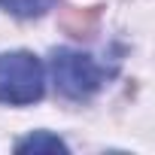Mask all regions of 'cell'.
Listing matches in <instances>:
<instances>
[{"label":"cell","mask_w":155,"mask_h":155,"mask_svg":"<svg viewBox=\"0 0 155 155\" xmlns=\"http://www.w3.org/2000/svg\"><path fill=\"white\" fill-rule=\"evenodd\" d=\"M0 9H6L18 18H34L49 9V0H0Z\"/></svg>","instance_id":"5b68a950"},{"label":"cell","mask_w":155,"mask_h":155,"mask_svg":"<svg viewBox=\"0 0 155 155\" xmlns=\"http://www.w3.org/2000/svg\"><path fill=\"white\" fill-rule=\"evenodd\" d=\"M52 79H55V85L64 97L85 101L104 85L107 70L91 55L73 52V49H58L52 55Z\"/></svg>","instance_id":"7a4b0ae2"},{"label":"cell","mask_w":155,"mask_h":155,"mask_svg":"<svg viewBox=\"0 0 155 155\" xmlns=\"http://www.w3.org/2000/svg\"><path fill=\"white\" fill-rule=\"evenodd\" d=\"M46 91V70L31 52H3L0 55V104L28 107L37 104Z\"/></svg>","instance_id":"6da1fadb"},{"label":"cell","mask_w":155,"mask_h":155,"mask_svg":"<svg viewBox=\"0 0 155 155\" xmlns=\"http://www.w3.org/2000/svg\"><path fill=\"white\" fill-rule=\"evenodd\" d=\"M15 152H67V143L49 131H34L31 137L15 143Z\"/></svg>","instance_id":"277c9868"},{"label":"cell","mask_w":155,"mask_h":155,"mask_svg":"<svg viewBox=\"0 0 155 155\" xmlns=\"http://www.w3.org/2000/svg\"><path fill=\"white\" fill-rule=\"evenodd\" d=\"M61 28L70 37H91V31L97 28V6L88 9H67L61 15Z\"/></svg>","instance_id":"3957f363"}]
</instances>
